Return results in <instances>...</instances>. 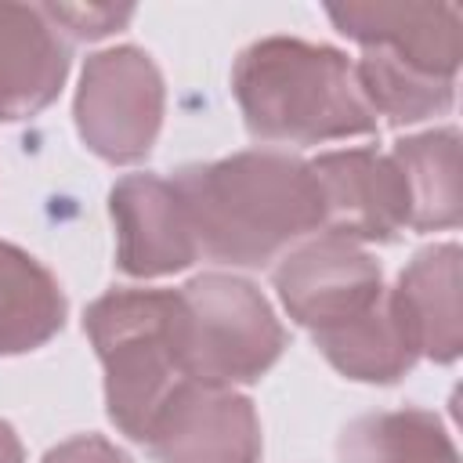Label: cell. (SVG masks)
I'll use <instances>...</instances> for the list:
<instances>
[{
  "label": "cell",
  "mask_w": 463,
  "mask_h": 463,
  "mask_svg": "<svg viewBox=\"0 0 463 463\" xmlns=\"http://www.w3.org/2000/svg\"><path fill=\"white\" fill-rule=\"evenodd\" d=\"M184 203L203 257L264 268L322 228L311 163L275 148H250L181 166L170 181Z\"/></svg>",
  "instance_id": "obj_1"
},
{
  "label": "cell",
  "mask_w": 463,
  "mask_h": 463,
  "mask_svg": "<svg viewBox=\"0 0 463 463\" xmlns=\"http://www.w3.org/2000/svg\"><path fill=\"white\" fill-rule=\"evenodd\" d=\"M246 130L271 145H318L376 134L354 65L344 51L297 36H264L232 65Z\"/></svg>",
  "instance_id": "obj_2"
},
{
  "label": "cell",
  "mask_w": 463,
  "mask_h": 463,
  "mask_svg": "<svg viewBox=\"0 0 463 463\" xmlns=\"http://www.w3.org/2000/svg\"><path fill=\"white\" fill-rule=\"evenodd\" d=\"M83 329L105 369L109 420L145 441L166 398L184 383L177 289H112L87 307Z\"/></svg>",
  "instance_id": "obj_3"
},
{
  "label": "cell",
  "mask_w": 463,
  "mask_h": 463,
  "mask_svg": "<svg viewBox=\"0 0 463 463\" xmlns=\"http://www.w3.org/2000/svg\"><path fill=\"white\" fill-rule=\"evenodd\" d=\"M181 373L195 383H257L286 347L268 297L235 275L206 271L177 289Z\"/></svg>",
  "instance_id": "obj_4"
},
{
  "label": "cell",
  "mask_w": 463,
  "mask_h": 463,
  "mask_svg": "<svg viewBox=\"0 0 463 463\" xmlns=\"http://www.w3.org/2000/svg\"><path fill=\"white\" fill-rule=\"evenodd\" d=\"M166 87L152 54L141 47H109L87 58L72 101L80 141L112 166L141 163L163 127Z\"/></svg>",
  "instance_id": "obj_5"
},
{
  "label": "cell",
  "mask_w": 463,
  "mask_h": 463,
  "mask_svg": "<svg viewBox=\"0 0 463 463\" xmlns=\"http://www.w3.org/2000/svg\"><path fill=\"white\" fill-rule=\"evenodd\" d=\"M271 279L286 315L311 333L344 326L383 297L380 264L358 242L329 232L282 253Z\"/></svg>",
  "instance_id": "obj_6"
},
{
  "label": "cell",
  "mask_w": 463,
  "mask_h": 463,
  "mask_svg": "<svg viewBox=\"0 0 463 463\" xmlns=\"http://www.w3.org/2000/svg\"><path fill=\"white\" fill-rule=\"evenodd\" d=\"M156 463H257L260 420L246 394L184 380L145 438Z\"/></svg>",
  "instance_id": "obj_7"
},
{
  "label": "cell",
  "mask_w": 463,
  "mask_h": 463,
  "mask_svg": "<svg viewBox=\"0 0 463 463\" xmlns=\"http://www.w3.org/2000/svg\"><path fill=\"white\" fill-rule=\"evenodd\" d=\"M322 199V228L347 242H391L409 228L402 170L376 148L322 152L311 159Z\"/></svg>",
  "instance_id": "obj_8"
},
{
  "label": "cell",
  "mask_w": 463,
  "mask_h": 463,
  "mask_svg": "<svg viewBox=\"0 0 463 463\" xmlns=\"http://www.w3.org/2000/svg\"><path fill=\"white\" fill-rule=\"evenodd\" d=\"M116 264L130 279H159L199 260V246L177 188L156 174L119 177L109 192Z\"/></svg>",
  "instance_id": "obj_9"
},
{
  "label": "cell",
  "mask_w": 463,
  "mask_h": 463,
  "mask_svg": "<svg viewBox=\"0 0 463 463\" xmlns=\"http://www.w3.org/2000/svg\"><path fill=\"white\" fill-rule=\"evenodd\" d=\"M329 22L362 47H380L398 61L456 80L463 61V14L456 4H333Z\"/></svg>",
  "instance_id": "obj_10"
},
{
  "label": "cell",
  "mask_w": 463,
  "mask_h": 463,
  "mask_svg": "<svg viewBox=\"0 0 463 463\" xmlns=\"http://www.w3.org/2000/svg\"><path fill=\"white\" fill-rule=\"evenodd\" d=\"M69 43L33 4L0 0V123L33 119L65 87Z\"/></svg>",
  "instance_id": "obj_11"
},
{
  "label": "cell",
  "mask_w": 463,
  "mask_h": 463,
  "mask_svg": "<svg viewBox=\"0 0 463 463\" xmlns=\"http://www.w3.org/2000/svg\"><path fill=\"white\" fill-rule=\"evenodd\" d=\"M459 264H463V250L456 242L423 246L405 264L394 289H387L420 358H430L438 365L456 362L463 351Z\"/></svg>",
  "instance_id": "obj_12"
},
{
  "label": "cell",
  "mask_w": 463,
  "mask_h": 463,
  "mask_svg": "<svg viewBox=\"0 0 463 463\" xmlns=\"http://www.w3.org/2000/svg\"><path fill=\"white\" fill-rule=\"evenodd\" d=\"M311 336H315V347L322 351V358L340 376L358 380V383H394L420 358L387 289L365 315H358L344 326L311 333Z\"/></svg>",
  "instance_id": "obj_13"
},
{
  "label": "cell",
  "mask_w": 463,
  "mask_h": 463,
  "mask_svg": "<svg viewBox=\"0 0 463 463\" xmlns=\"http://www.w3.org/2000/svg\"><path fill=\"white\" fill-rule=\"evenodd\" d=\"M58 279L25 250L0 242V358L25 354L54 340L65 326Z\"/></svg>",
  "instance_id": "obj_14"
},
{
  "label": "cell",
  "mask_w": 463,
  "mask_h": 463,
  "mask_svg": "<svg viewBox=\"0 0 463 463\" xmlns=\"http://www.w3.org/2000/svg\"><path fill=\"white\" fill-rule=\"evenodd\" d=\"M394 166L405 181L409 228L441 232L459 224L463 188H459V130L441 127L394 141Z\"/></svg>",
  "instance_id": "obj_15"
},
{
  "label": "cell",
  "mask_w": 463,
  "mask_h": 463,
  "mask_svg": "<svg viewBox=\"0 0 463 463\" xmlns=\"http://www.w3.org/2000/svg\"><path fill=\"white\" fill-rule=\"evenodd\" d=\"M340 463H459L445 423L427 409L369 412L351 420L336 441Z\"/></svg>",
  "instance_id": "obj_16"
},
{
  "label": "cell",
  "mask_w": 463,
  "mask_h": 463,
  "mask_svg": "<svg viewBox=\"0 0 463 463\" xmlns=\"http://www.w3.org/2000/svg\"><path fill=\"white\" fill-rule=\"evenodd\" d=\"M354 80L373 116H383L394 127L445 116L456 101V80L427 76L380 47H362V58L354 61Z\"/></svg>",
  "instance_id": "obj_17"
},
{
  "label": "cell",
  "mask_w": 463,
  "mask_h": 463,
  "mask_svg": "<svg viewBox=\"0 0 463 463\" xmlns=\"http://www.w3.org/2000/svg\"><path fill=\"white\" fill-rule=\"evenodd\" d=\"M40 7L58 29H65L76 40L109 36L112 29H119L134 14V7H76V4H40Z\"/></svg>",
  "instance_id": "obj_18"
},
{
  "label": "cell",
  "mask_w": 463,
  "mask_h": 463,
  "mask_svg": "<svg viewBox=\"0 0 463 463\" xmlns=\"http://www.w3.org/2000/svg\"><path fill=\"white\" fill-rule=\"evenodd\" d=\"M40 463H130L123 449H116L101 434H76L61 445H54Z\"/></svg>",
  "instance_id": "obj_19"
},
{
  "label": "cell",
  "mask_w": 463,
  "mask_h": 463,
  "mask_svg": "<svg viewBox=\"0 0 463 463\" xmlns=\"http://www.w3.org/2000/svg\"><path fill=\"white\" fill-rule=\"evenodd\" d=\"M0 463H25L22 441H18V434L7 420H0Z\"/></svg>",
  "instance_id": "obj_20"
}]
</instances>
